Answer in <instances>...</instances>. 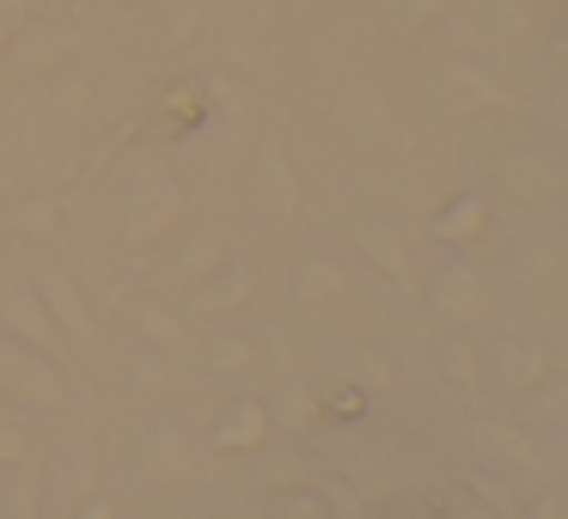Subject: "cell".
Masks as SVG:
<instances>
[]
</instances>
